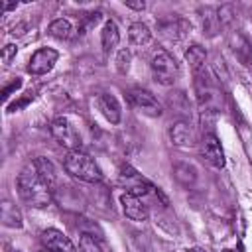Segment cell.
Wrapping results in <instances>:
<instances>
[{"instance_id": "6da1fadb", "label": "cell", "mask_w": 252, "mask_h": 252, "mask_svg": "<svg viewBox=\"0 0 252 252\" xmlns=\"http://www.w3.org/2000/svg\"><path fill=\"white\" fill-rule=\"evenodd\" d=\"M16 185H18V193H20L22 201L28 203L30 207L41 209V207H47L51 203V193L53 191L43 183V179L37 175V171L32 163L20 171V175L16 179Z\"/></svg>"}, {"instance_id": "7a4b0ae2", "label": "cell", "mask_w": 252, "mask_h": 252, "mask_svg": "<svg viewBox=\"0 0 252 252\" xmlns=\"http://www.w3.org/2000/svg\"><path fill=\"white\" fill-rule=\"evenodd\" d=\"M63 167L65 171L79 179V181H85V183H96L102 179V173L98 169V165L93 161V158L81 150H73L65 156L63 159Z\"/></svg>"}, {"instance_id": "3957f363", "label": "cell", "mask_w": 252, "mask_h": 252, "mask_svg": "<svg viewBox=\"0 0 252 252\" xmlns=\"http://www.w3.org/2000/svg\"><path fill=\"white\" fill-rule=\"evenodd\" d=\"M150 67H152V75H154L156 83H159L163 87H171L179 77V65L173 59V55L165 49H158L154 53Z\"/></svg>"}, {"instance_id": "277c9868", "label": "cell", "mask_w": 252, "mask_h": 252, "mask_svg": "<svg viewBox=\"0 0 252 252\" xmlns=\"http://www.w3.org/2000/svg\"><path fill=\"white\" fill-rule=\"evenodd\" d=\"M193 77H195V93H197V100H199L201 108L207 112L215 110L220 104V89L217 87L215 79L211 77V73L207 69L193 73Z\"/></svg>"}, {"instance_id": "5b68a950", "label": "cell", "mask_w": 252, "mask_h": 252, "mask_svg": "<svg viewBox=\"0 0 252 252\" xmlns=\"http://www.w3.org/2000/svg\"><path fill=\"white\" fill-rule=\"evenodd\" d=\"M120 183L126 187V193H132L136 197H144L148 193H156L163 203H167V199L163 197V193L158 187H154L146 177H142L138 171H134L130 165H124L120 169Z\"/></svg>"}, {"instance_id": "8992f818", "label": "cell", "mask_w": 252, "mask_h": 252, "mask_svg": "<svg viewBox=\"0 0 252 252\" xmlns=\"http://www.w3.org/2000/svg\"><path fill=\"white\" fill-rule=\"evenodd\" d=\"M126 96H128V102H130L138 112H142V114H146V116H150V118H158V116H161V112H163L159 100H158L148 89L134 87V89H130V91L126 93Z\"/></svg>"}, {"instance_id": "52a82bcc", "label": "cell", "mask_w": 252, "mask_h": 252, "mask_svg": "<svg viewBox=\"0 0 252 252\" xmlns=\"http://www.w3.org/2000/svg\"><path fill=\"white\" fill-rule=\"evenodd\" d=\"M49 130H51V136L57 140V144L65 146L69 152L81 148V136L67 118H55L49 126Z\"/></svg>"}, {"instance_id": "ba28073f", "label": "cell", "mask_w": 252, "mask_h": 252, "mask_svg": "<svg viewBox=\"0 0 252 252\" xmlns=\"http://www.w3.org/2000/svg\"><path fill=\"white\" fill-rule=\"evenodd\" d=\"M59 59V53L51 47H39L32 57H30V63H28V73L30 75H45L53 69V65L57 63Z\"/></svg>"}, {"instance_id": "9c48e42d", "label": "cell", "mask_w": 252, "mask_h": 252, "mask_svg": "<svg viewBox=\"0 0 252 252\" xmlns=\"http://www.w3.org/2000/svg\"><path fill=\"white\" fill-rule=\"evenodd\" d=\"M41 244L47 252H77L75 244L57 228H45L41 232Z\"/></svg>"}, {"instance_id": "30bf717a", "label": "cell", "mask_w": 252, "mask_h": 252, "mask_svg": "<svg viewBox=\"0 0 252 252\" xmlns=\"http://www.w3.org/2000/svg\"><path fill=\"white\" fill-rule=\"evenodd\" d=\"M201 154L205 156V159H207L211 165H215V167H219V169L224 167V152H222V146H220L219 138H217L213 132L205 134V138H203V142H201Z\"/></svg>"}, {"instance_id": "8fae6325", "label": "cell", "mask_w": 252, "mask_h": 252, "mask_svg": "<svg viewBox=\"0 0 252 252\" xmlns=\"http://www.w3.org/2000/svg\"><path fill=\"white\" fill-rule=\"evenodd\" d=\"M120 203H122V211L130 220L142 222L148 219V207L142 203L140 197L132 195V193H122L120 195Z\"/></svg>"}, {"instance_id": "7c38bea8", "label": "cell", "mask_w": 252, "mask_h": 252, "mask_svg": "<svg viewBox=\"0 0 252 252\" xmlns=\"http://www.w3.org/2000/svg\"><path fill=\"white\" fill-rule=\"evenodd\" d=\"M96 106L100 110V114L110 122V124H118L120 122V104L116 100V96L102 93L96 96Z\"/></svg>"}, {"instance_id": "4fadbf2b", "label": "cell", "mask_w": 252, "mask_h": 252, "mask_svg": "<svg viewBox=\"0 0 252 252\" xmlns=\"http://www.w3.org/2000/svg\"><path fill=\"white\" fill-rule=\"evenodd\" d=\"M32 165L35 167V171H37V175L43 179V183L53 191L55 185H57V171H55L53 161L47 159V158H35V159L32 161Z\"/></svg>"}, {"instance_id": "5bb4252c", "label": "cell", "mask_w": 252, "mask_h": 252, "mask_svg": "<svg viewBox=\"0 0 252 252\" xmlns=\"http://www.w3.org/2000/svg\"><path fill=\"white\" fill-rule=\"evenodd\" d=\"M173 179H175L181 187H185V189L193 187L195 181H197V169H195V165H191V163H187V161H177V163H173Z\"/></svg>"}, {"instance_id": "9a60e30c", "label": "cell", "mask_w": 252, "mask_h": 252, "mask_svg": "<svg viewBox=\"0 0 252 252\" xmlns=\"http://www.w3.org/2000/svg\"><path fill=\"white\" fill-rule=\"evenodd\" d=\"M169 136H171V142L179 148H187L193 144V130L191 126L185 122V120H177L171 130H169Z\"/></svg>"}, {"instance_id": "2e32d148", "label": "cell", "mask_w": 252, "mask_h": 252, "mask_svg": "<svg viewBox=\"0 0 252 252\" xmlns=\"http://www.w3.org/2000/svg\"><path fill=\"white\" fill-rule=\"evenodd\" d=\"M118 41H120V32H118V26H116L112 20H108V22L102 26V32H100V43H102V51H104V53L114 51V49H116V45H118Z\"/></svg>"}, {"instance_id": "e0dca14e", "label": "cell", "mask_w": 252, "mask_h": 252, "mask_svg": "<svg viewBox=\"0 0 252 252\" xmlns=\"http://www.w3.org/2000/svg\"><path fill=\"white\" fill-rule=\"evenodd\" d=\"M0 219H2V224L8 226V228H22V226H24L20 209H18L14 203H10V201H2Z\"/></svg>"}, {"instance_id": "ac0fdd59", "label": "cell", "mask_w": 252, "mask_h": 252, "mask_svg": "<svg viewBox=\"0 0 252 252\" xmlns=\"http://www.w3.org/2000/svg\"><path fill=\"white\" fill-rule=\"evenodd\" d=\"M185 59H187V63H189L193 73H199V71L207 69V51L201 45H191L185 51Z\"/></svg>"}, {"instance_id": "d6986e66", "label": "cell", "mask_w": 252, "mask_h": 252, "mask_svg": "<svg viewBox=\"0 0 252 252\" xmlns=\"http://www.w3.org/2000/svg\"><path fill=\"white\" fill-rule=\"evenodd\" d=\"M228 43L234 51V55L238 59H242V63H250V43L248 39L240 33V32H234L230 37H228Z\"/></svg>"}, {"instance_id": "ffe728a7", "label": "cell", "mask_w": 252, "mask_h": 252, "mask_svg": "<svg viewBox=\"0 0 252 252\" xmlns=\"http://www.w3.org/2000/svg\"><path fill=\"white\" fill-rule=\"evenodd\" d=\"M201 22H203V33H207L209 37H213L222 26L219 22V16H217V10L215 8H203L201 10Z\"/></svg>"}, {"instance_id": "44dd1931", "label": "cell", "mask_w": 252, "mask_h": 252, "mask_svg": "<svg viewBox=\"0 0 252 252\" xmlns=\"http://www.w3.org/2000/svg\"><path fill=\"white\" fill-rule=\"evenodd\" d=\"M128 37H130V41H132L134 45L144 47L146 43H150V39H152V32H150V28H148L146 24H142V22H134V24L128 28Z\"/></svg>"}, {"instance_id": "7402d4cb", "label": "cell", "mask_w": 252, "mask_h": 252, "mask_svg": "<svg viewBox=\"0 0 252 252\" xmlns=\"http://www.w3.org/2000/svg\"><path fill=\"white\" fill-rule=\"evenodd\" d=\"M49 35L51 37H55V39H69L71 35H73V26H71V22L69 20H65V18H57V20H53L51 24H49Z\"/></svg>"}, {"instance_id": "603a6c76", "label": "cell", "mask_w": 252, "mask_h": 252, "mask_svg": "<svg viewBox=\"0 0 252 252\" xmlns=\"http://www.w3.org/2000/svg\"><path fill=\"white\" fill-rule=\"evenodd\" d=\"M81 250H83V252H100L98 244L94 242V236H91V234H87V232L81 236Z\"/></svg>"}, {"instance_id": "cb8c5ba5", "label": "cell", "mask_w": 252, "mask_h": 252, "mask_svg": "<svg viewBox=\"0 0 252 252\" xmlns=\"http://www.w3.org/2000/svg\"><path fill=\"white\" fill-rule=\"evenodd\" d=\"M16 51H18V47H16L14 43L4 45V47H2V63H4V65H10V61L16 57Z\"/></svg>"}, {"instance_id": "d4e9b609", "label": "cell", "mask_w": 252, "mask_h": 252, "mask_svg": "<svg viewBox=\"0 0 252 252\" xmlns=\"http://www.w3.org/2000/svg\"><path fill=\"white\" fill-rule=\"evenodd\" d=\"M128 61H130V53H128V51H120V53H118V59H116L120 73H126V71H128Z\"/></svg>"}, {"instance_id": "484cf974", "label": "cell", "mask_w": 252, "mask_h": 252, "mask_svg": "<svg viewBox=\"0 0 252 252\" xmlns=\"http://www.w3.org/2000/svg\"><path fill=\"white\" fill-rule=\"evenodd\" d=\"M124 6L126 8H132V10H144L146 8L144 2H124Z\"/></svg>"}, {"instance_id": "4316f807", "label": "cell", "mask_w": 252, "mask_h": 252, "mask_svg": "<svg viewBox=\"0 0 252 252\" xmlns=\"http://www.w3.org/2000/svg\"><path fill=\"white\" fill-rule=\"evenodd\" d=\"M20 85H22V81H20V79H16V81H12V85L4 89V96H8V94H10V91H14V89H18Z\"/></svg>"}, {"instance_id": "83f0119b", "label": "cell", "mask_w": 252, "mask_h": 252, "mask_svg": "<svg viewBox=\"0 0 252 252\" xmlns=\"http://www.w3.org/2000/svg\"><path fill=\"white\" fill-rule=\"evenodd\" d=\"M2 8H4V10H12V8H16V4H4Z\"/></svg>"}]
</instances>
